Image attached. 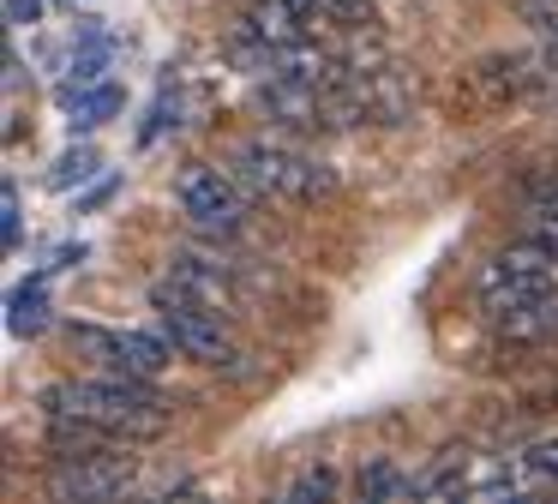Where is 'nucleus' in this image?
<instances>
[{"label": "nucleus", "mask_w": 558, "mask_h": 504, "mask_svg": "<svg viewBox=\"0 0 558 504\" xmlns=\"http://www.w3.org/2000/svg\"><path fill=\"white\" fill-rule=\"evenodd\" d=\"M253 108L282 132H342L337 127V103H330V84H313V79H294V72H270L265 84L253 91Z\"/></svg>", "instance_id": "nucleus-5"}, {"label": "nucleus", "mask_w": 558, "mask_h": 504, "mask_svg": "<svg viewBox=\"0 0 558 504\" xmlns=\"http://www.w3.org/2000/svg\"><path fill=\"white\" fill-rule=\"evenodd\" d=\"M66 348L85 355L97 372H121V331H102V324H66Z\"/></svg>", "instance_id": "nucleus-15"}, {"label": "nucleus", "mask_w": 558, "mask_h": 504, "mask_svg": "<svg viewBox=\"0 0 558 504\" xmlns=\"http://www.w3.org/2000/svg\"><path fill=\"white\" fill-rule=\"evenodd\" d=\"M558 288V264L553 271H534V264H517L498 252L493 264H481V283H474V295H481V312L486 319H498V312H517V307H541V300H553Z\"/></svg>", "instance_id": "nucleus-7"}, {"label": "nucleus", "mask_w": 558, "mask_h": 504, "mask_svg": "<svg viewBox=\"0 0 558 504\" xmlns=\"http://www.w3.org/2000/svg\"><path fill=\"white\" fill-rule=\"evenodd\" d=\"M174 120H181V79H162L157 84V103H150V115H145V127H138V144H157L162 132L174 127Z\"/></svg>", "instance_id": "nucleus-17"}, {"label": "nucleus", "mask_w": 558, "mask_h": 504, "mask_svg": "<svg viewBox=\"0 0 558 504\" xmlns=\"http://www.w3.org/2000/svg\"><path fill=\"white\" fill-rule=\"evenodd\" d=\"M7 19H13V24H37L43 19V0H7Z\"/></svg>", "instance_id": "nucleus-24"}, {"label": "nucleus", "mask_w": 558, "mask_h": 504, "mask_svg": "<svg viewBox=\"0 0 558 504\" xmlns=\"http://www.w3.org/2000/svg\"><path fill=\"white\" fill-rule=\"evenodd\" d=\"M169 336L150 331H121V372H145V379H162L169 372Z\"/></svg>", "instance_id": "nucleus-14"}, {"label": "nucleus", "mask_w": 558, "mask_h": 504, "mask_svg": "<svg viewBox=\"0 0 558 504\" xmlns=\"http://www.w3.org/2000/svg\"><path fill=\"white\" fill-rule=\"evenodd\" d=\"M222 60L234 72H246V79H270L277 72V43L241 12V24H229V36H222Z\"/></svg>", "instance_id": "nucleus-10"}, {"label": "nucleus", "mask_w": 558, "mask_h": 504, "mask_svg": "<svg viewBox=\"0 0 558 504\" xmlns=\"http://www.w3.org/2000/svg\"><path fill=\"white\" fill-rule=\"evenodd\" d=\"M174 204L186 211V223L198 235H241L246 223V187L234 180V168H210V163H193L174 175Z\"/></svg>", "instance_id": "nucleus-4"}, {"label": "nucleus", "mask_w": 558, "mask_h": 504, "mask_svg": "<svg viewBox=\"0 0 558 504\" xmlns=\"http://www.w3.org/2000/svg\"><path fill=\"white\" fill-rule=\"evenodd\" d=\"M121 108H126V91H121L114 79H102V84H90V91L78 96L73 108H66V115H73L66 127H73V139H78V132H97V127H109V120L121 115Z\"/></svg>", "instance_id": "nucleus-11"}, {"label": "nucleus", "mask_w": 558, "mask_h": 504, "mask_svg": "<svg viewBox=\"0 0 558 504\" xmlns=\"http://www.w3.org/2000/svg\"><path fill=\"white\" fill-rule=\"evenodd\" d=\"M150 300H157V312H162V336H169L186 360H205V367H229L234 360V343H229V331H222L217 307L193 300L181 283H169V276L150 288Z\"/></svg>", "instance_id": "nucleus-3"}, {"label": "nucleus", "mask_w": 558, "mask_h": 504, "mask_svg": "<svg viewBox=\"0 0 558 504\" xmlns=\"http://www.w3.org/2000/svg\"><path fill=\"white\" fill-rule=\"evenodd\" d=\"M529 240H541V247H553L558 252V204H541V211L529 216V228H522Z\"/></svg>", "instance_id": "nucleus-21"}, {"label": "nucleus", "mask_w": 558, "mask_h": 504, "mask_svg": "<svg viewBox=\"0 0 558 504\" xmlns=\"http://www.w3.org/2000/svg\"><path fill=\"white\" fill-rule=\"evenodd\" d=\"M522 468H529L534 487H558V439H541L522 451Z\"/></svg>", "instance_id": "nucleus-19"}, {"label": "nucleus", "mask_w": 558, "mask_h": 504, "mask_svg": "<svg viewBox=\"0 0 558 504\" xmlns=\"http://www.w3.org/2000/svg\"><path fill=\"white\" fill-rule=\"evenodd\" d=\"M342 480H337V468H325V463H313V468H301V475L289 480V499L294 504H306V499H330Z\"/></svg>", "instance_id": "nucleus-18"}, {"label": "nucleus", "mask_w": 558, "mask_h": 504, "mask_svg": "<svg viewBox=\"0 0 558 504\" xmlns=\"http://www.w3.org/2000/svg\"><path fill=\"white\" fill-rule=\"evenodd\" d=\"M169 283H181L193 300L217 312H234L246 307V283H241V259H222V252H174L169 259Z\"/></svg>", "instance_id": "nucleus-8"}, {"label": "nucleus", "mask_w": 558, "mask_h": 504, "mask_svg": "<svg viewBox=\"0 0 558 504\" xmlns=\"http://www.w3.org/2000/svg\"><path fill=\"white\" fill-rule=\"evenodd\" d=\"M229 168L253 199H325V192H337V168L306 156V151H294V144H282V139L234 144Z\"/></svg>", "instance_id": "nucleus-2"}, {"label": "nucleus", "mask_w": 558, "mask_h": 504, "mask_svg": "<svg viewBox=\"0 0 558 504\" xmlns=\"http://www.w3.org/2000/svg\"><path fill=\"white\" fill-rule=\"evenodd\" d=\"M7 331L13 336H43L49 331V288L43 283H19L7 295Z\"/></svg>", "instance_id": "nucleus-13"}, {"label": "nucleus", "mask_w": 558, "mask_h": 504, "mask_svg": "<svg viewBox=\"0 0 558 504\" xmlns=\"http://www.w3.org/2000/svg\"><path fill=\"white\" fill-rule=\"evenodd\" d=\"M97 168H102V156L90 151V144H78V139H73L61 156H54V168H49V175H43V187H49V192H73L78 180H90Z\"/></svg>", "instance_id": "nucleus-16"}, {"label": "nucleus", "mask_w": 558, "mask_h": 504, "mask_svg": "<svg viewBox=\"0 0 558 504\" xmlns=\"http://www.w3.org/2000/svg\"><path fill=\"white\" fill-rule=\"evenodd\" d=\"M330 103H337V127H409L414 103H421V79H414L409 60L385 55L373 67H342L330 79Z\"/></svg>", "instance_id": "nucleus-1"}, {"label": "nucleus", "mask_w": 558, "mask_h": 504, "mask_svg": "<svg viewBox=\"0 0 558 504\" xmlns=\"http://www.w3.org/2000/svg\"><path fill=\"white\" fill-rule=\"evenodd\" d=\"M354 487H361V499H421V480H414L409 468H397L390 456H373V463H361Z\"/></svg>", "instance_id": "nucleus-12"}, {"label": "nucleus", "mask_w": 558, "mask_h": 504, "mask_svg": "<svg viewBox=\"0 0 558 504\" xmlns=\"http://www.w3.org/2000/svg\"><path fill=\"white\" fill-rule=\"evenodd\" d=\"M534 72H541L534 55H481L474 67H462L457 91L469 108H505V103H517V96L534 91Z\"/></svg>", "instance_id": "nucleus-9"}, {"label": "nucleus", "mask_w": 558, "mask_h": 504, "mask_svg": "<svg viewBox=\"0 0 558 504\" xmlns=\"http://www.w3.org/2000/svg\"><path fill=\"white\" fill-rule=\"evenodd\" d=\"M517 7H522V19L541 24V31H553V24H558V0H517Z\"/></svg>", "instance_id": "nucleus-23"}, {"label": "nucleus", "mask_w": 558, "mask_h": 504, "mask_svg": "<svg viewBox=\"0 0 558 504\" xmlns=\"http://www.w3.org/2000/svg\"><path fill=\"white\" fill-rule=\"evenodd\" d=\"M133 480H138V456H133V439H126L102 456H66L54 468L49 492L54 499H121Z\"/></svg>", "instance_id": "nucleus-6"}, {"label": "nucleus", "mask_w": 558, "mask_h": 504, "mask_svg": "<svg viewBox=\"0 0 558 504\" xmlns=\"http://www.w3.org/2000/svg\"><path fill=\"white\" fill-rule=\"evenodd\" d=\"M114 192H121V175H102V180H97V187H90V192H85V199H78V216H85V211H102V204H109V199H114Z\"/></svg>", "instance_id": "nucleus-22"}, {"label": "nucleus", "mask_w": 558, "mask_h": 504, "mask_svg": "<svg viewBox=\"0 0 558 504\" xmlns=\"http://www.w3.org/2000/svg\"><path fill=\"white\" fill-rule=\"evenodd\" d=\"M0 235H7V252H19V240H25V204H19L13 180H7V199H0Z\"/></svg>", "instance_id": "nucleus-20"}]
</instances>
